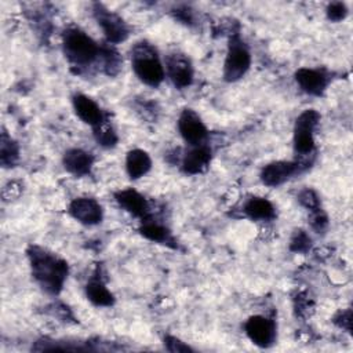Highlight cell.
I'll use <instances>...</instances> for the list:
<instances>
[{"instance_id":"6da1fadb","label":"cell","mask_w":353,"mask_h":353,"mask_svg":"<svg viewBox=\"0 0 353 353\" xmlns=\"http://www.w3.org/2000/svg\"><path fill=\"white\" fill-rule=\"evenodd\" d=\"M26 254L37 284L51 295L59 294L69 273L68 262L40 245H30Z\"/></svg>"},{"instance_id":"7a4b0ae2","label":"cell","mask_w":353,"mask_h":353,"mask_svg":"<svg viewBox=\"0 0 353 353\" xmlns=\"http://www.w3.org/2000/svg\"><path fill=\"white\" fill-rule=\"evenodd\" d=\"M131 65L137 77L149 87H159L165 77L157 50L148 41L142 40L134 44L131 48Z\"/></svg>"},{"instance_id":"3957f363","label":"cell","mask_w":353,"mask_h":353,"mask_svg":"<svg viewBox=\"0 0 353 353\" xmlns=\"http://www.w3.org/2000/svg\"><path fill=\"white\" fill-rule=\"evenodd\" d=\"M62 48L69 62L77 66L90 65L101 54V47L79 28H70L63 32Z\"/></svg>"},{"instance_id":"277c9868","label":"cell","mask_w":353,"mask_h":353,"mask_svg":"<svg viewBox=\"0 0 353 353\" xmlns=\"http://www.w3.org/2000/svg\"><path fill=\"white\" fill-rule=\"evenodd\" d=\"M251 66V52L239 33L229 39L226 58L223 63V79L229 83L240 80Z\"/></svg>"},{"instance_id":"5b68a950","label":"cell","mask_w":353,"mask_h":353,"mask_svg":"<svg viewBox=\"0 0 353 353\" xmlns=\"http://www.w3.org/2000/svg\"><path fill=\"white\" fill-rule=\"evenodd\" d=\"M320 114L314 109L303 110L294 124V150L301 157L314 153V130L319 124Z\"/></svg>"},{"instance_id":"8992f818","label":"cell","mask_w":353,"mask_h":353,"mask_svg":"<svg viewBox=\"0 0 353 353\" xmlns=\"http://www.w3.org/2000/svg\"><path fill=\"white\" fill-rule=\"evenodd\" d=\"M94 17L101 26L108 44H119L128 39L130 28L119 14L110 11L101 3H95Z\"/></svg>"},{"instance_id":"52a82bcc","label":"cell","mask_w":353,"mask_h":353,"mask_svg":"<svg viewBox=\"0 0 353 353\" xmlns=\"http://www.w3.org/2000/svg\"><path fill=\"white\" fill-rule=\"evenodd\" d=\"M244 331L259 347H270L276 342V323L265 316H251L244 324Z\"/></svg>"},{"instance_id":"ba28073f","label":"cell","mask_w":353,"mask_h":353,"mask_svg":"<svg viewBox=\"0 0 353 353\" xmlns=\"http://www.w3.org/2000/svg\"><path fill=\"white\" fill-rule=\"evenodd\" d=\"M178 131L190 146L204 143L208 130L200 116L192 109H183L178 119Z\"/></svg>"},{"instance_id":"9c48e42d","label":"cell","mask_w":353,"mask_h":353,"mask_svg":"<svg viewBox=\"0 0 353 353\" xmlns=\"http://www.w3.org/2000/svg\"><path fill=\"white\" fill-rule=\"evenodd\" d=\"M69 215L85 226H94L102 222L103 210L102 205L91 197L73 199L68 207Z\"/></svg>"},{"instance_id":"30bf717a","label":"cell","mask_w":353,"mask_h":353,"mask_svg":"<svg viewBox=\"0 0 353 353\" xmlns=\"http://www.w3.org/2000/svg\"><path fill=\"white\" fill-rule=\"evenodd\" d=\"M295 81L303 92L321 97L330 84V74L324 69L301 68L295 72Z\"/></svg>"},{"instance_id":"8fae6325","label":"cell","mask_w":353,"mask_h":353,"mask_svg":"<svg viewBox=\"0 0 353 353\" xmlns=\"http://www.w3.org/2000/svg\"><path fill=\"white\" fill-rule=\"evenodd\" d=\"M165 70L172 84L179 90L189 87L193 81V68L185 54H170L165 59Z\"/></svg>"},{"instance_id":"7c38bea8","label":"cell","mask_w":353,"mask_h":353,"mask_svg":"<svg viewBox=\"0 0 353 353\" xmlns=\"http://www.w3.org/2000/svg\"><path fill=\"white\" fill-rule=\"evenodd\" d=\"M299 170H301V165L298 161L279 160V161H272L266 164L261 170L259 176L263 185L269 188H277L284 182H287Z\"/></svg>"},{"instance_id":"4fadbf2b","label":"cell","mask_w":353,"mask_h":353,"mask_svg":"<svg viewBox=\"0 0 353 353\" xmlns=\"http://www.w3.org/2000/svg\"><path fill=\"white\" fill-rule=\"evenodd\" d=\"M72 105L77 117L92 128L101 125L105 121V113L99 105L84 94H74L72 98Z\"/></svg>"},{"instance_id":"5bb4252c","label":"cell","mask_w":353,"mask_h":353,"mask_svg":"<svg viewBox=\"0 0 353 353\" xmlns=\"http://www.w3.org/2000/svg\"><path fill=\"white\" fill-rule=\"evenodd\" d=\"M114 199L117 204L132 216L141 218V221L149 216V203L139 192L131 188L121 189L114 193Z\"/></svg>"},{"instance_id":"9a60e30c","label":"cell","mask_w":353,"mask_h":353,"mask_svg":"<svg viewBox=\"0 0 353 353\" xmlns=\"http://www.w3.org/2000/svg\"><path fill=\"white\" fill-rule=\"evenodd\" d=\"M211 148L205 143L192 146L182 159V171L188 175H197L204 172L211 161Z\"/></svg>"},{"instance_id":"2e32d148","label":"cell","mask_w":353,"mask_h":353,"mask_svg":"<svg viewBox=\"0 0 353 353\" xmlns=\"http://www.w3.org/2000/svg\"><path fill=\"white\" fill-rule=\"evenodd\" d=\"M63 167L68 172L76 176H84L91 172L94 165V156L79 148L68 149L62 157Z\"/></svg>"},{"instance_id":"e0dca14e","label":"cell","mask_w":353,"mask_h":353,"mask_svg":"<svg viewBox=\"0 0 353 353\" xmlns=\"http://www.w3.org/2000/svg\"><path fill=\"white\" fill-rule=\"evenodd\" d=\"M138 230L145 239H148L153 243L164 244V245H168L171 248H178L176 240L172 237L170 229L165 228L163 223L150 219L149 216L142 221Z\"/></svg>"},{"instance_id":"ac0fdd59","label":"cell","mask_w":353,"mask_h":353,"mask_svg":"<svg viewBox=\"0 0 353 353\" xmlns=\"http://www.w3.org/2000/svg\"><path fill=\"white\" fill-rule=\"evenodd\" d=\"M243 212L251 221H272L276 216L274 205L265 197H251L243 205Z\"/></svg>"},{"instance_id":"d6986e66","label":"cell","mask_w":353,"mask_h":353,"mask_svg":"<svg viewBox=\"0 0 353 353\" xmlns=\"http://www.w3.org/2000/svg\"><path fill=\"white\" fill-rule=\"evenodd\" d=\"M152 168V160L148 152L142 149H132L125 157V171L131 179H139Z\"/></svg>"},{"instance_id":"ffe728a7","label":"cell","mask_w":353,"mask_h":353,"mask_svg":"<svg viewBox=\"0 0 353 353\" xmlns=\"http://www.w3.org/2000/svg\"><path fill=\"white\" fill-rule=\"evenodd\" d=\"M85 296L95 306H112L114 295L108 290L101 277H91L85 285Z\"/></svg>"},{"instance_id":"44dd1931","label":"cell","mask_w":353,"mask_h":353,"mask_svg":"<svg viewBox=\"0 0 353 353\" xmlns=\"http://www.w3.org/2000/svg\"><path fill=\"white\" fill-rule=\"evenodd\" d=\"M19 156L18 143L7 135V132L1 134V143H0V163L3 167H12Z\"/></svg>"},{"instance_id":"7402d4cb","label":"cell","mask_w":353,"mask_h":353,"mask_svg":"<svg viewBox=\"0 0 353 353\" xmlns=\"http://www.w3.org/2000/svg\"><path fill=\"white\" fill-rule=\"evenodd\" d=\"M94 137L98 145L103 148H113L117 143V134L113 127L106 123V120L101 125L94 128Z\"/></svg>"},{"instance_id":"603a6c76","label":"cell","mask_w":353,"mask_h":353,"mask_svg":"<svg viewBox=\"0 0 353 353\" xmlns=\"http://www.w3.org/2000/svg\"><path fill=\"white\" fill-rule=\"evenodd\" d=\"M312 247V239L303 229H296L290 241V250L298 254L307 252Z\"/></svg>"},{"instance_id":"cb8c5ba5","label":"cell","mask_w":353,"mask_h":353,"mask_svg":"<svg viewBox=\"0 0 353 353\" xmlns=\"http://www.w3.org/2000/svg\"><path fill=\"white\" fill-rule=\"evenodd\" d=\"M298 201H299L301 205L305 207L309 212L321 208L320 197L317 196V193H316L313 189H309V188L303 189V190L298 194Z\"/></svg>"},{"instance_id":"d4e9b609","label":"cell","mask_w":353,"mask_h":353,"mask_svg":"<svg viewBox=\"0 0 353 353\" xmlns=\"http://www.w3.org/2000/svg\"><path fill=\"white\" fill-rule=\"evenodd\" d=\"M349 10H347V6L342 1H332L325 8V14H327V18L332 22H341L342 19L346 18Z\"/></svg>"},{"instance_id":"484cf974","label":"cell","mask_w":353,"mask_h":353,"mask_svg":"<svg viewBox=\"0 0 353 353\" xmlns=\"http://www.w3.org/2000/svg\"><path fill=\"white\" fill-rule=\"evenodd\" d=\"M310 226L317 232V233H323L327 226H328V216L327 214L323 211V208H319L316 211L310 212Z\"/></svg>"},{"instance_id":"4316f807","label":"cell","mask_w":353,"mask_h":353,"mask_svg":"<svg viewBox=\"0 0 353 353\" xmlns=\"http://www.w3.org/2000/svg\"><path fill=\"white\" fill-rule=\"evenodd\" d=\"M164 346L168 352H172V353H186V352L193 350L189 345H186L185 342H182L181 339H178L172 335H165L164 336Z\"/></svg>"},{"instance_id":"83f0119b","label":"cell","mask_w":353,"mask_h":353,"mask_svg":"<svg viewBox=\"0 0 353 353\" xmlns=\"http://www.w3.org/2000/svg\"><path fill=\"white\" fill-rule=\"evenodd\" d=\"M175 19H178L179 22L185 23V25H192L194 18H193V11L186 7V6H181V7H176L174 11H172Z\"/></svg>"},{"instance_id":"f1b7e54d","label":"cell","mask_w":353,"mask_h":353,"mask_svg":"<svg viewBox=\"0 0 353 353\" xmlns=\"http://www.w3.org/2000/svg\"><path fill=\"white\" fill-rule=\"evenodd\" d=\"M334 323H335L338 327H341V328H343V330H346V331L350 332V330H352V310H350V309H346V310L339 312V313L334 317Z\"/></svg>"}]
</instances>
